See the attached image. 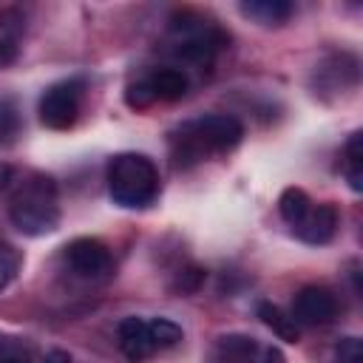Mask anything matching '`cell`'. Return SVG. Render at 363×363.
<instances>
[{"mask_svg":"<svg viewBox=\"0 0 363 363\" xmlns=\"http://www.w3.org/2000/svg\"><path fill=\"white\" fill-rule=\"evenodd\" d=\"M292 230L309 247L329 244L335 238V233H337V210H335V204H329V201L312 204V210L306 213V218L298 227H292Z\"/></svg>","mask_w":363,"mask_h":363,"instance_id":"7","label":"cell"},{"mask_svg":"<svg viewBox=\"0 0 363 363\" xmlns=\"http://www.w3.org/2000/svg\"><path fill=\"white\" fill-rule=\"evenodd\" d=\"M343 156H346V167H343L346 182H349V187H352L354 193H360V190H363V133H360V130H354V133L346 139Z\"/></svg>","mask_w":363,"mask_h":363,"instance_id":"14","label":"cell"},{"mask_svg":"<svg viewBox=\"0 0 363 363\" xmlns=\"http://www.w3.org/2000/svg\"><path fill=\"white\" fill-rule=\"evenodd\" d=\"M204 281H207V269L199 267V264H187V267H182V269L176 272L170 289L179 292V295H196V292L204 286Z\"/></svg>","mask_w":363,"mask_h":363,"instance_id":"17","label":"cell"},{"mask_svg":"<svg viewBox=\"0 0 363 363\" xmlns=\"http://www.w3.org/2000/svg\"><path fill=\"white\" fill-rule=\"evenodd\" d=\"M116 340H119V349L122 354L130 360V363H142L147 360L156 349L150 343V335H147V320L139 318V315H128L119 320L116 326Z\"/></svg>","mask_w":363,"mask_h":363,"instance_id":"8","label":"cell"},{"mask_svg":"<svg viewBox=\"0 0 363 363\" xmlns=\"http://www.w3.org/2000/svg\"><path fill=\"white\" fill-rule=\"evenodd\" d=\"M147 82H150L156 99H164V102L182 99V96L187 94V88H190L187 74L179 71V68H159V71H153V74L147 77Z\"/></svg>","mask_w":363,"mask_h":363,"instance_id":"12","label":"cell"},{"mask_svg":"<svg viewBox=\"0 0 363 363\" xmlns=\"http://www.w3.org/2000/svg\"><path fill=\"white\" fill-rule=\"evenodd\" d=\"M108 193L125 210H142L159 196V170L145 153H116L108 162Z\"/></svg>","mask_w":363,"mask_h":363,"instance_id":"3","label":"cell"},{"mask_svg":"<svg viewBox=\"0 0 363 363\" xmlns=\"http://www.w3.org/2000/svg\"><path fill=\"white\" fill-rule=\"evenodd\" d=\"M258 352H261V346L255 337L230 332V335L216 337L210 363H258Z\"/></svg>","mask_w":363,"mask_h":363,"instance_id":"9","label":"cell"},{"mask_svg":"<svg viewBox=\"0 0 363 363\" xmlns=\"http://www.w3.org/2000/svg\"><path fill=\"white\" fill-rule=\"evenodd\" d=\"M3 286H6V278H3V275H0V289H3Z\"/></svg>","mask_w":363,"mask_h":363,"instance_id":"24","label":"cell"},{"mask_svg":"<svg viewBox=\"0 0 363 363\" xmlns=\"http://www.w3.org/2000/svg\"><path fill=\"white\" fill-rule=\"evenodd\" d=\"M0 343H3V340H0Z\"/></svg>","mask_w":363,"mask_h":363,"instance_id":"25","label":"cell"},{"mask_svg":"<svg viewBox=\"0 0 363 363\" xmlns=\"http://www.w3.org/2000/svg\"><path fill=\"white\" fill-rule=\"evenodd\" d=\"M335 357H337V363H360L363 360V343H360V337H354V335L340 337L335 343Z\"/></svg>","mask_w":363,"mask_h":363,"instance_id":"19","label":"cell"},{"mask_svg":"<svg viewBox=\"0 0 363 363\" xmlns=\"http://www.w3.org/2000/svg\"><path fill=\"white\" fill-rule=\"evenodd\" d=\"M241 139H244V125L230 113H207L193 122H184L170 139L173 167H190L207 156L230 153L233 147H238Z\"/></svg>","mask_w":363,"mask_h":363,"instance_id":"1","label":"cell"},{"mask_svg":"<svg viewBox=\"0 0 363 363\" xmlns=\"http://www.w3.org/2000/svg\"><path fill=\"white\" fill-rule=\"evenodd\" d=\"M238 11L261 26H281L292 17L295 6L289 0H244L238 3Z\"/></svg>","mask_w":363,"mask_h":363,"instance_id":"10","label":"cell"},{"mask_svg":"<svg viewBox=\"0 0 363 363\" xmlns=\"http://www.w3.org/2000/svg\"><path fill=\"white\" fill-rule=\"evenodd\" d=\"M9 221L17 233L31 238L54 233L60 227L57 182L45 173H28V179L9 204Z\"/></svg>","mask_w":363,"mask_h":363,"instance_id":"2","label":"cell"},{"mask_svg":"<svg viewBox=\"0 0 363 363\" xmlns=\"http://www.w3.org/2000/svg\"><path fill=\"white\" fill-rule=\"evenodd\" d=\"M255 312H258L261 323H264L272 335H278L284 343H298V340H301V329H298V323H295L281 306H275L272 301H261Z\"/></svg>","mask_w":363,"mask_h":363,"instance_id":"11","label":"cell"},{"mask_svg":"<svg viewBox=\"0 0 363 363\" xmlns=\"http://www.w3.org/2000/svg\"><path fill=\"white\" fill-rule=\"evenodd\" d=\"M14 179H17V170L9 162H0V190H9Z\"/></svg>","mask_w":363,"mask_h":363,"instance_id":"22","label":"cell"},{"mask_svg":"<svg viewBox=\"0 0 363 363\" xmlns=\"http://www.w3.org/2000/svg\"><path fill=\"white\" fill-rule=\"evenodd\" d=\"M147 335H150L153 349H173L184 337L182 326L176 320H170V318H150L147 320Z\"/></svg>","mask_w":363,"mask_h":363,"instance_id":"16","label":"cell"},{"mask_svg":"<svg viewBox=\"0 0 363 363\" xmlns=\"http://www.w3.org/2000/svg\"><path fill=\"white\" fill-rule=\"evenodd\" d=\"M82 88H85V82L77 79V77L48 85L43 91V96H40V105H37L40 122L45 128H51V130H68L79 116Z\"/></svg>","mask_w":363,"mask_h":363,"instance_id":"4","label":"cell"},{"mask_svg":"<svg viewBox=\"0 0 363 363\" xmlns=\"http://www.w3.org/2000/svg\"><path fill=\"white\" fill-rule=\"evenodd\" d=\"M261 363H286V357L278 346H264L261 349Z\"/></svg>","mask_w":363,"mask_h":363,"instance_id":"21","label":"cell"},{"mask_svg":"<svg viewBox=\"0 0 363 363\" xmlns=\"http://www.w3.org/2000/svg\"><path fill=\"white\" fill-rule=\"evenodd\" d=\"M62 255H65L68 267L77 275H82V278H105L113 269L111 250L99 238H91V235H82V238L68 241Z\"/></svg>","mask_w":363,"mask_h":363,"instance_id":"5","label":"cell"},{"mask_svg":"<svg viewBox=\"0 0 363 363\" xmlns=\"http://www.w3.org/2000/svg\"><path fill=\"white\" fill-rule=\"evenodd\" d=\"M20 130H23V116L17 102L11 96H0V147L14 145Z\"/></svg>","mask_w":363,"mask_h":363,"instance_id":"15","label":"cell"},{"mask_svg":"<svg viewBox=\"0 0 363 363\" xmlns=\"http://www.w3.org/2000/svg\"><path fill=\"white\" fill-rule=\"evenodd\" d=\"M0 363H34V360H31V354L26 349L11 346V349H3L0 352Z\"/></svg>","mask_w":363,"mask_h":363,"instance_id":"20","label":"cell"},{"mask_svg":"<svg viewBox=\"0 0 363 363\" xmlns=\"http://www.w3.org/2000/svg\"><path fill=\"white\" fill-rule=\"evenodd\" d=\"M312 199H309V193L306 190H301V187H286L281 196H278V213H281V218L289 224V227H298L303 218H306V213L312 210Z\"/></svg>","mask_w":363,"mask_h":363,"instance_id":"13","label":"cell"},{"mask_svg":"<svg viewBox=\"0 0 363 363\" xmlns=\"http://www.w3.org/2000/svg\"><path fill=\"white\" fill-rule=\"evenodd\" d=\"M153 102H156V94H153V88H150L147 79H136V82H130V85L125 88V105H128V108H133V111H147Z\"/></svg>","mask_w":363,"mask_h":363,"instance_id":"18","label":"cell"},{"mask_svg":"<svg viewBox=\"0 0 363 363\" xmlns=\"http://www.w3.org/2000/svg\"><path fill=\"white\" fill-rule=\"evenodd\" d=\"M337 315V298L326 286H303L292 298L289 318L298 326H326Z\"/></svg>","mask_w":363,"mask_h":363,"instance_id":"6","label":"cell"},{"mask_svg":"<svg viewBox=\"0 0 363 363\" xmlns=\"http://www.w3.org/2000/svg\"><path fill=\"white\" fill-rule=\"evenodd\" d=\"M43 363H71V354L65 349H51L43 354Z\"/></svg>","mask_w":363,"mask_h":363,"instance_id":"23","label":"cell"}]
</instances>
